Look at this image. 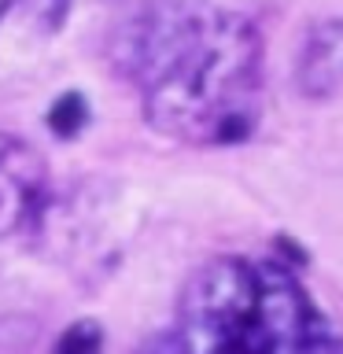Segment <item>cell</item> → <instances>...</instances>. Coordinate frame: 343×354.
<instances>
[{
	"label": "cell",
	"mask_w": 343,
	"mask_h": 354,
	"mask_svg": "<svg viewBox=\"0 0 343 354\" xmlns=\"http://www.w3.org/2000/svg\"><path fill=\"white\" fill-rule=\"evenodd\" d=\"M107 347V336H104V325L93 317H82L74 325H66L55 339L52 354H104Z\"/></svg>",
	"instance_id": "obj_6"
},
{
	"label": "cell",
	"mask_w": 343,
	"mask_h": 354,
	"mask_svg": "<svg viewBox=\"0 0 343 354\" xmlns=\"http://www.w3.org/2000/svg\"><path fill=\"white\" fill-rule=\"evenodd\" d=\"M115 63L140 88L151 129L232 148L259 126L262 33L214 0H140L115 33Z\"/></svg>",
	"instance_id": "obj_1"
},
{
	"label": "cell",
	"mask_w": 343,
	"mask_h": 354,
	"mask_svg": "<svg viewBox=\"0 0 343 354\" xmlns=\"http://www.w3.org/2000/svg\"><path fill=\"white\" fill-rule=\"evenodd\" d=\"M11 4H15V0H0V19H4L8 11H11Z\"/></svg>",
	"instance_id": "obj_8"
},
{
	"label": "cell",
	"mask_w": 343,
	"mask_h": 354,
	"mask_svg": "<svg viewBox=\"0 0 343 354\" xmlns=\"http://www.w3.org/2000/svg\"><path fill=\"white\" fill-rule=\"evenodd\" d=\"M89 118H93V111H89V100L85 93H77V88H66L52 100L48 115H44V126L55 140H77L89 126Z\"/></svg>",
	"instance_id": "obj_5"
},
{
	"label": "cell",
	"mask_w": 343,
	"mask_h": 354,
	"mask_svg": "<svg viewBox=\"0 0 343 354\" xmlns=\"http://www.w3.org/2000/svg\"><path fill=\"white\" fill-rule=\"evenodd\" d=\"M185 354H343L332 321L281 259H214L188 277L177 306Z\"/></svg>",
	"instance_id": "obj_2"
},
{
	"label": "cell",
	"mask_w": 343,
	"mask_h": 354,
	"mask_svg": "<svg viewBox=\"0 0 343 354\" xmlns=\"http://www.w3.org/2000/svg\"><path fill=\"white\" fill-rule=\"evenodd\" d=\"M66 8H71V0H26V11L33 22H41L44 30H55L66 15Z\"/></svg>",
	"instance_id": "obj_7"
},
{
	"label": "cell",
	"mask_w": 343,
	"mask_h": 354,
	"mask_svg": "<svg viewBox=\"0 0 343 354\" xmlns=\"http://www.w3.org/2000/svg\"><path fill=\"white\" fill-rule=\"evenodd\" d=\"M295 88L306 100H332L343 88V19H321L306 30L295 55Z\"/></svg>",
	"instance_id": "obj_4"
},
{
	"label": "cell",
	"mask_w": 343,
	"mask_h": 354,
	"mask_svg": "<svg viewBox=\"0 0 343 354\" xmlns=\"http://www.w3.org/2000/svg\"><path fill=\"white\" fill-rule=\"evenodd\" d=\"M48 162L30 140L0 129V240L30 229L41 214Z\"/></svg>",
	"instance_id": "obj_3"
}]
</instances>
